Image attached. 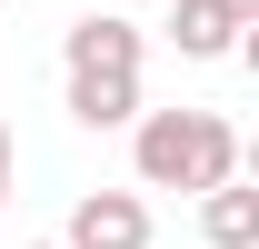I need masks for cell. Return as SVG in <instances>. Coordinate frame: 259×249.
Returning <instances> with one entry per match:
<instances>
[{"label":"cell","instance_id":"obj_3","mask_svg":"<svg viewBox=\"0 0 259 249\" xmlns=\"http://www.w3.org/2000/svg\"><path fill=\"white\" fill-rule=\"evenodd\" d=\"M140 50H150V40L130 30L120 10H80L60 30V70H140Z\"/></svg>","mask_w":259,"mask_h":249},{"label":"cell","instance_id":"obj_4","mask_svg":"<svg viewBox=\"0 0 259 249\" xmlns=\"http://www.w3.org/2000/svg\"><path fill=\"white\" fill-rule=\"evenodd\" d=\"M70 120L80 130H130L140 120V70H70Z\"/></svg>","mask_w":259,"mask_h":249},{"label":"cell","instance_id":"obj_7","mask_svg":"<svg viewBox=\"0 0 259 249\" xmlns=\"http://www.w3.org/2000/svg\"><path fill=\"white\" fill-rule=\"evenodd\" d=\"M10 180H20V140H10V120H0V199H10Z\"/></svg>","mask_w":259,"mask_h":249},{"label":"cell","instance_id":"obj_6","mask_svg":"<svg viewBox=\"0 0 259 249\" xmlns=\"http://www.w3.org/2000/svg\"><path fill=\"white\" fill-rule=\"evenodd\" d=\"M169 50L180 60H229L239 50V20H229L220 0H169Z\"/></svg>","mask_w":259,"mask_h":249},{"label":"cell","instance_id":"obj_1","mask_svg":"<svg viewBox=\"0 0 259 249\" xmlns=\"http://www.w3.org/2000/svg\"><path fill=\"white\" fill-rule=\"evenodd\" d=\"M130 170H140V189H209L239 170V130L220 110H140L130 120Z\"/></svg>","mask_w":259,"mask_h":249},{"label":"cell","instance_id":"obj_8","mask_svg":"<svg viewBox=\"0 0 259 249\" xmlns=\"http://www.w3.org/2000/svg\"><path fill=\"white\" fill-rule=\"evenodd\" d=\"M20 249H60V239H20Z\"/></svg>","mask_w":259,"mask_h":249},{"label":"cell","instance_id":"obj_5","mask_svg":"<svg viewBox=\"0 0 259 249\" xmlns=\"http://www.w3.org/2000/svg\"><path fill=\"white\" fill-rule=\"evenodd\" d=\"M199 239L209 249H259V189H239V170L199 189Z\"/></svg>","mask_w":259,"mask_h":249},{"label":"cell","instance_id":"obj_2","mask_svg":"<svg viewBox=\"0 0 259 249\" xmlns=\"http://www.w3.org/2000/svg\"><path fill=\"white\" fill-rule=\"evenodd\" d=\"M60 249H150V199H140V189H90V199H70Z\"/></svg>","mask_w":259,"mask_h":249}]
</instances>
